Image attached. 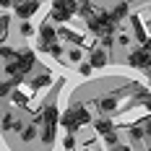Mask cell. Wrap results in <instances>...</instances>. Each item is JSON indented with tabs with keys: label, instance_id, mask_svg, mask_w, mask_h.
Listing matches in <instances>:
<instances>
[{
	"label": "cell",
	"instance_id": "cell-20",
	"mask_svg": "<svg viewBox=\"0 0 151 151\" xmlns=\"http://www.w3.org/2000/svg\"><path fill=\"white\" fill-rule=\"evenodd\" d=\"M11 128H13V117L5 112V115H3V130H11Z\"/></svg>",
	"mask_w": 151,
	"mask_h": 151
},
{
	"label": "cell",
	"instance_id": "cell-10",
	"mask_svg": "<svg viewBox=\"0 0 151 151\" xmlns=\"http://www.w3.org/2000/svg\"><path fill=\"white\" fill-rule=\"evenodd\" d=\"M39 37H42V45H52V39H55V29H52L50 24H45V26L39 29Z\"/></svg>",
	"mask_w": 151,
	"mask_h": 151
},
{
	"label": "cell",
	"instance_id": "cell-5",
	"mask_svg": "<svg viewBox=\"0 0 151 151\" xmlns=\"http://www.w3.org/2000/svg\"><path fill=\"white\" fill-rule=\"evenodd\" d=\"M60 122L65 125V128H68V130H70V133L81 128V122H78V115H76V107H73V109H68V112L63 115V117H60Z\"/></svg>",
	"mask_w": 151,
	"mask_h": 151
},
{
	"label": "cell",
	"instance_id": "cell-25",
	"mask_svg": "<svg viewBox=\"0 0 151 151\" xmlns=\"http://www.w3.org/2000/svg\"><path fill=\"white\" fill-rule=\"evenodd\" d=\"M21 31H24V34H34V29H31V24H24V26H21Z\"/></svg>",
	"mask_w": 151,
	"mask_h": 151
},
{
	"label": "cell",
	"instance_id": "cell-17",
	"mask_svg": "<svg viewBox=\"0 0 151 151\" xmlns=\"http://www.w3.org/2000/svg\"><path fill=\"white\" fill-rule=\"evenodd\" d=\"M76 115H78V122H81V125L91 120V117H89V109H86V107H76Z\"/></svg>",
	"mask_w": 151,
	"mask_h": 151
},
{
	"label": "cell",
	"instance_id": "cell-4",
	"mask_svg": "<svg viewBox=\"0 0 151 151\" xmlns=\"http://www.w3.org/2000/svg\"><path fill=\"white\" fill-rule=\"evenodd\" d=\"M128 63H130L133 68H151V55L146 50H136V52H130Z\"/></svg>",
	"mask_w": 151,
	"mask_h": 151
},
{
	"label": "cell",
	"instance_id": "cell-22",
	"mask_svg": "<svg viewBox=\"0 0 151 151\" xmlns=\"http://www.w3.org/2000/svg\"><path fill=\"white\" fill-rule=\"evenodd\" d=\"M78 70H81V76H89V73H91V63H81V65H78Z\"/></svg>",
	"mask_w": 151,
	"mask_h": 151
},
{
	"label": "cell",
	"instance_id": "cell-8",
	"mask_svg": "<svg viewBox=\"0 0 151 151\" xmlns=\"http://www.w3.org/2000/svg\"><path fill=\"white\" fill-rule=\"evenodd\" d=\"M94 128H96V133H99V136H109V133H115V130H112V122L107 120V117H99V120L94 122Z\"/></svg>",
	"mask_w": 151,
	"mask_h": 151
},
{
	"label": "cell",
	"instance_id": "cell-7",
	"mask_svg": "<svg viewBox=\"0 0 151 151\" xmlns=\"http://www.w3.org/2000/svg\"><path fill=\"white\" fill-rule=\"evenodd\" d=\"M104 63H107V50L104 47H96L91 52V68H102Z\"/></svg>",
	"mask_w": 151,
	"mask_h": 151
},
{
	"label": "cell",
	"instance_id": "cell-15",
	"mask_svg": "<svg viewBox=\"0 0 151 151\" xmlns=\"http://www.w3.org/2000/svg\"><path fill=\"white\" fill-rule=\"evenodd\" d=\"M42 50H47V52H50V55H55V58H60V55H63V47L55 45V42H52V45H42Z\"/></svg>",
	"mask_w": 151,
	"mask_h": 151
},
{
	"label": "cell",
	"instance_id": "cell-19",
	"mask_svg": "<svg viewBox=\"0 0 151 151\" xmlns=\"http://www.w3.org/2000/svg\"><path fill=\"white\" fill-rule=\"evenodd\" d=\"M138 102H143V107L151 112V94H146V91H143V94H138Z\"/></svg>",
	"mask_w": 151,
	"mask_h": 151
},
{
	"label": "cell",
	"instance_id": "cell-6",
	"mask_svg": "<svg viewBox=\"0 0 151 151\" xmlns=\"http://www.w3.org/2000/svg\"><path fill=\"white\" fill-rule=\"evenodd\" d=\"M37 8H39V3H16V13L21 16V18L34 16V13H37Z\"/></svg>",
	"mask_w": 151,
	"mask_h": 151
},
{
	"label": "cell",
	"instance_id": "cell-21",
	"mask_svg": "<svg viewBox=\"0 0 151 151\" xmlns=\"http://www.w3.org/2000/svg\"><path fill=\"white\" fill-rule=\"evenodd\" d=\"M63 146H65V149L70 151L76 146V138H73V133H68V136H65V141H63Z\"/></svg>",
	"mask_w": 151,
	"mask_h": 151
},
{
	"label": "cell",
	"instance_id": "cell-13",
	"mask_svg": "<svg viewBox=\"0 0 151 151\" xmlns=\"http://www.w3.org/2000/svg\"><path fill=\"white\" fill-rule=\"evenodd\" d=\"M42 141L45 143H52L55 141V125H45L42 128Z\"/></svg>",
	"mask_w": 151,
	"mask_h": 151
},
{
	"label": "cell",
	"instance_id": "cell-11",
	"mask_svg": "<svg viewBox=\"0 0 151 151\" xmlns=\"http://www.w3.org/2000/svg\"><path fill=\"white\" fill-rule=\"evenodd\" d=\"M112 21H115V24H117V21H120L122 16H128V5H125V3H120V5H115V8H112Z\"/></svg>",
	"mask_w": 151,
	"mask_h": 151
},
{
	"label": "cell",
	"instance_id": "cell-12",
	"mask_svg": "<svg viewBox=\"0 0 151 151\" xmlns=\"http://www.w3.org/2000/svg\"><path fill=\"white\" fill-rule=\"evenodd\" d=\"M96 104H99L102 112H112V109H115V99H112V96H104V99H99Z\"/></svg>",
	"mask_w": 151,
	"mask_h": 151
},
{
	"label": "cell",
	"instance_id": "cell-26",
	"mask_svg": "<svg viewBox=\"0 0 151 151\" xmlns=\"http://www.w3.org/2000/svg\"><path fill=\"white\" fill-rule=\"evenodd\" d=\"M141 50H146V52H149V55H151V37H149V39H146V42H143V47H141Z\"/></svg>",
	"mask_w": 151,
	"mask_h": 151
},
{
	"label": "cell",
	"instance_id": "cell-24",
	"mask_svg": "<svg viewBox=\"0 0 151 151\" xmlns=\"http://www.w3.org/2000/svg\"><path fill=\"white\" fill-rule=\"evenodd\" d=\"M11 83H13V81H5V83H3V96H8V91H11Z\"/></svg>",
	"mask_w": 151,
	"mask_h": 151
},
{
	"label": "cell",
	"instance_id": "cell-14",
	"mask_svg": "<svg viewBox=\"0 0 151 151\" xmlns=\"http://www.w3.org/2000/svg\"><path fill=\"white\" fill-rule=\"evenodd\" d=\"M133 29H136V34H138V39H143V42H146V39H149V37H146V29H143V24H141V21H138V16H133Z\"/></svg>",
	"mask_w": 151,
	"mask_h": 151
},
{
	"label": "cell",
	"instance_id": "cell-30",
	"mask_svg": "<svg viewBox=\"0 0 151 151\" xmlns=\"http://www.w3.org/2000/svg\"><path fill=\"white\" fill-rule=\"evenodd\" d=\"M112 151H130V149H128V146H115Z\"/></svg>",
	"mask_w": 151,
	"mask_h": 151
},
{
	"label": "cell",
	"instance_id": "cell-3",
	"mask_svg": "<svg viewBox=\"0 0 151 151\" xmlns=\"http://www.w3.org/2000/svg\"><path fill=\"white\" fill-rule=\"evenodd\" d=\"M73 11H78V5L76 3H55L52 5V18H58V21H68Z\"/></svg>",
	"mask_w": 151,
	"mask_h": 151
},
{
	"label": "cell",
	"instance_id": "cell-1",
	"mask_svg": "<svg viewBox=\"0 0 151 151\" xmlns=\"http://www.w3.org/2000/svg\"><path fill=\"white\" fill-rule=\"evenodd\" d=\"M31 68H34V52H29V50L16 52V63H8L5 65L8 76H13V81H21L24 73H29Z\"/></svg>",
	"mask_w": 151,
	"mask_h": 151
},
{
	"label": "cell",
	"instance_id": "cell-31",
	"mask_svg": "<svg viewBox=\"0 0 151 151\" xmlns=\"http://www.w3.org/2000/svg\"><path fill=\"white\" fill-rule=\"evenodd\" d=\"M149 146H151V143H149Z\"/></svg>",
	"mask_w": 151,
	"mask_h": 151
},
{
	"label": "cell",
	"instance_id": "cell-23",
	"mask_svg": "<svg viewBox=\"0 0 151 151\" xmlns=\"http://www.w3.org/2000/svg\"><path fill=\"white\" fill-rule=\"evenodd\" d=\"M141 122H143V130L151 136V117H146V120H141Z\"/></svg>",
	"mask_w": 151,
	"mask_h": 151
},
{
	"label": "cell",
	"instance_id": "cell-9",
	"mask_svg": "<svg viewBox=\"0 0 151 151\" xmlns=\"http://www.w3.org/2000/svg\"><path fill=\"white\" fill-rule=\"evenodd\" d=\"M42 117H45V125H58V107L47 104L42 109Z\"/></svg>",
	"mask_w": 151,
	"mask_h": 151
},
{
	"label": "cell",
	"instance_id": "cell-2",
	"mask_svg": "<svg viewBox=\"0 0 151 151\" xmlns=\"http://www.w3.org/2000/svg\"><path fill=\"white\" fill-rule=\"evenodd\" d=\"M89 29L94 34H99V37H112V29H115V21H112V16L109 13H94L89 18Z\"/></svg>",
	"mask_w": 151,
	"mask_h": 151
},
{
	"label": "cell",
	"instance_id": "cell-18",
	"mask_svg": "<svg viewBox=\"0 0 151 151\" xmlns=\"http://www.w3.org/2000/svg\"><path fill=\"white\" fill-rule=\"evenodd\" d=\"M130 136L136 138V141H138V138H143V136H146V130H143V125H133V128H130Z\"/></svg>",
	"mask_w": 151,
	"mask_h": 151
},
{
	"label": "cell",
	"instance_id": "cell-32",
	"mask_svg": "<svg viewBox=\"0 0 151 151\" xmlns=\"http://www.w3.org/2000/svg\"><path fill=\"white\" fill-rule=\"evenodd\" d=\"M149 81H151V78H149Z\"/></svg>",
	"mask_w": 151,
	"mask_h": 151
},
{
	"label": "cell",
	"instance_id": "cell-27",
	"mask_svg": "<svg viewBox=\"0 0 151 151\" xmlns=\"http://www.w3.org/2000/svg\"><path fill=\"white\" fill-rule=\"evenodd\" d=\"M104 141H107V143H117V136H115V133H109V136H107Z\"/></svg>",
	"mask_w": 151,
	"mask_h": 151
},
{
	"label": "cell",
	"instance_id": "cell-29",
	"mask_svg": "<svg viewBox=\"0 0 151 151\" xmlns=\"http://www.w3.org/2000/svg\"><path fill=\"white\" fill-rule=\"evenodd\" d=\"M115 45V37H104V47H112Z\"/></svg>",
	"mask_w": 151,
	"mask_h": 151
},
{
	"label": "cell",
	"instance_id": "cell-16",
	"mask_svg": "<svg viewBox=\"0 0 151 151\" xmlns=\"http://www.w3.org/2000/svg\"><path fill=\"white\" fill-rule=\"evenodd\" d=\"M21 138H24V141H34V138H37V128H34V125L24 128V130H21Z\"/></svg>",
	"mask_w": 151,
	"mask_h": 151
},
{
	"label": "cell",
	"instance_id": "cell-28",
	"mask_svg": "<svg viewBox=\"0 0 151 151\" xmlns=\"http://www.w3.org/2000/svg\"><path fill=\"white\" fill-rule=\"evenodd\" d=\"M70 60H73V63L81 60V52H78V50H76V52H70Z\"/></svg>",
	"mask_w": 151,
	"mask_h": 151
}]
</instances>
